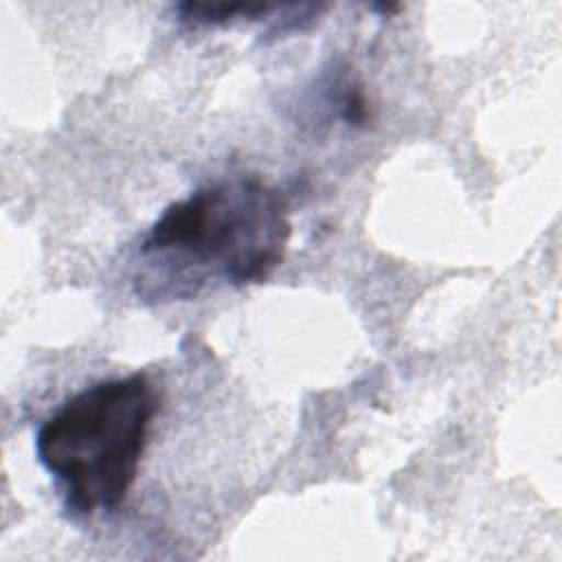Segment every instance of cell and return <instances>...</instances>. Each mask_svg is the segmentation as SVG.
Segmentation results:
<instances>
[{
	"label": "cell",
	"instance_id": "obj_1",
	"mask_svg": "<svg viewBox=\"0 0 562 562\" xmlns=\"http://www.w3.org/2000/svg\"><path fill=\"white\" fill-rule=\"evenodd\" d=\"M290 239L288 204L259 176H233L171 202L149 226L136 274L143 299L198 296L217 281L235 288L266 281Z\"/></svg>",
	"mask_w": 562,
	"mask_h": 562
},
{
	"label": "cell",
	"instance_id": "obj_2",
	"mask_svg": "<svg viewBox=\"0 0 562 562\" xmlns=\"http://www.w3.org/2000/svg\"><path fill=\"white\" fill-rule=\"evenodd\" d=\"M147 373L101 380L68 397L35 432V454L72 516L114 512L127 498L158 413Z\"/></svg>",
	"mask_w": 562,
	"mask_h": 562
},
{
	"label": "cell",
	"instance_id": "obj_3",
	"mask_svg": "<svg viewBox=\"0 0 562 562\" xmlns=\"http://www.w3.org/2000/svg\"><path fill=\"white\" fill-rule=\"evenodd\" d=\"M274 9L268 2H182L178 13L191 24H226L235 18H263Z\"/></svg>",
	"mask_w": 562,
	"mask_h": 562
}]
</instances>
